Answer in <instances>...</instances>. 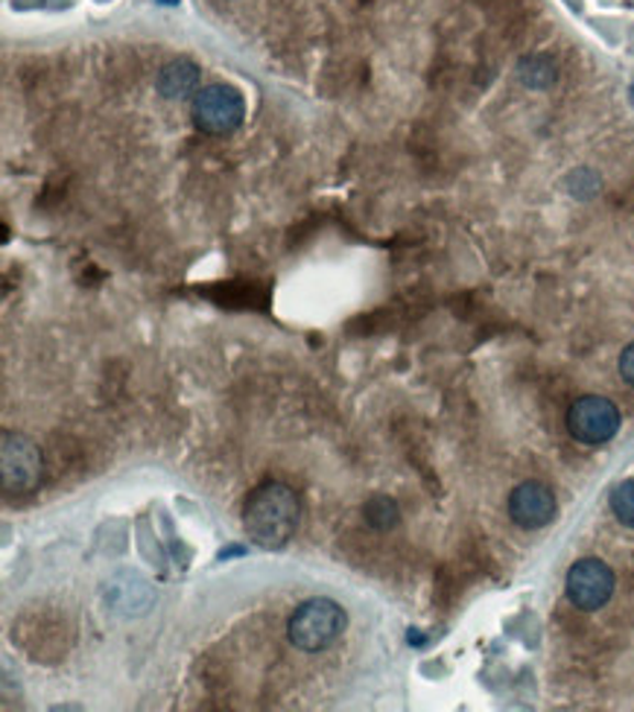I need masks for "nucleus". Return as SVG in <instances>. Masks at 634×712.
I'll list each match as a JSON object with an SVG mask.
<instances>
[{"label": "nucleus", "mask_w": 634, "mask_h": 712, "mask_svg": "<svg viewBox=\"0 0 634 712\" xmlns=\"http://www.w3.org/2000/svg\"><path fill=\"white\" fill-rule=\"evenodd\" d=\"M158 3H164V7H176L179 0H158Z\"/></svg>", "instance_id": "12"}, {"label": "nucleus", "mask_w": 634, "mask_h": 712, "mask_svg": "<svg viewBox=\"0 0 634 712\" xmlns=\"http://www.w3.org/2000/svg\"><path fill=\"white\" fill-rule=\"evenodd\" d=\"M614 569L600 558H582L576 560L570 572H567V599L579 608V611H600L609 604V599L614 596Z\"/></svg>", "instance_id": "6"}, {"label": "nucleus", "mask_w": 634, "mask_h": 712, "mask_svg": "<svg viewBox=\"0 0 634 712\" xmlns=\"http://www.w3.org/2000/svg\"><path fill=\"white\" fill-rule=\"evenodd\" d=\"M509 518L521 529H544L556 518V497L541 482L518 485L509 497Z\"/></svg>", "instance_id": "7"}, {"label": "nucleus", "mask_w": 634, "mask_h": 712, "mask_svg": "<svg viewBox=\"0 0 634 712\" xmlns=\"http://www.w3.org/2000/svg\"><path fill=\"white\" fill-rule=\"evenodd\" d=\"M0 479L7 491H33L42 479V449L21 433L0 438Z\"/></svg>", "instance_id": "5"}, {"label": "nucleus", "mask_w": 634, "mask_h": 712, "mask_svg": "<svg viewBox=\"0 0 634 712\" xmlns=\"http://www.w3.org/2000/svg\"><path fill=\"white\" fill-rule=\"evenodd\" d=\"M611 511H614V518L623 523V526L634 529V479H626V482H620L614 491H611Z\"/></svg>", "instance_id": "10"}, {"label": "nucleus", "mask_w": 634, "mask_h": 712, "mask_svg": "<svg viewBox=\"0 0 634 712\" xmlns=\"http://www.w3.org/2000/svg\"><path fill=\"white\" fill-rule=\"evenodd\" d=\"M632 97H634V88H632Z\"/></svg>", "instance_id": "13"}, {"label": "nucleus", "mask_w": 634, "mask_h": 712, "mask_svg": "<svg viewBox=\"0 0 634 712\" xmlns=\"http://www.w3.org/2000/svg\"><path fill=\"white\" fill-rule=\"evenodd\" d=\"M155 86L162 91V97L167 100H185L188 93L197 91L199 86V68L188 59H176L170 65H164Z\"/></svg>", "instance_id": "8"}, {"label": "nucleus", "mask_w": 634, "mask_h": 712, "mask_svg": "<svg viewBox=\"0 0 634 712\" xmlns=\"http://www.w3.org/2000/svg\"><path fill=\"white\" fill-rule=\"evenodd\" d=\"M246 118V102L232 86H205L193 100V123L208 135H229Z\"/></svg>", "instance_id": "4"}, {"label": "nucleus", "mask_w": 634, "mask_h": 712, "mask_svg": "<svg viewBox=\"0 0 634 712\" xmlns=\"http://www.w3.org/2000/svg\"><path fill=\"white\" fill-rule=\"evenodd\" d=\"M301 520L299 497L281 482H266L246 500L243 526L260 549H281L296 537Z\"/></svg>", "instance_id": "1"}, {"label": "nucleus", "mask_w": 634, "mask_h": 712, "mask_svg": "<svg viewBox=\"0 0 634 712\" xmlns=\"http://www.w3.org/2000/svg\"><path fill=\"white\" fill-rule=\"evenodd\" d=\"M345 622V611L334 599H310L296 608L287 634L301 652H322L343 636Z\"/></svg>", "instance_id": "2"}, {"label": "nucleus", "mask_w": 634, "mask_h": 712, "mask_svg": "<svg viewBox=\"0 0 634 712\" xmlns=\"http://www.w3.org/2000/svg\"><path fill=\"white\" fill-rule=\"evenodd\" d=\"M363 518H366V523H369L371 529L389 532V529L398 526L401 514H398V502L383 497V493H378V497H371V500L363 505Z\"/></svg>", "instance_id": "9"}, {"label": "nucleus", "mask_w": 634, "mask_h": 712, "mask_svg": "<svg viewBox=\"0 0 634 712\" xmlns=\"http://www.w3.org/2000/svg\"><path fill=\"white\" fill-rule=\"evenodd\" d=\"M620 377H623V380L634 389V342L623 351V354H620Z\"/></svg>", "instance_id": "11"}, {"label": "nucleus", "mask_w": 634, "mask_h": 712, "mask_svg": "<svg viewBox=\"0 0 634 712\" xmlns=\"http://www.w3.org/2000/svg\"><path fill=\"white\" fill-rule=\"evenodd\" d=\"M567 430L579 444L600 447L609 444L620 430V409L609 398L585 394L567 412Z\"/></svg>", "instance_id": "3"}]
</instances>
